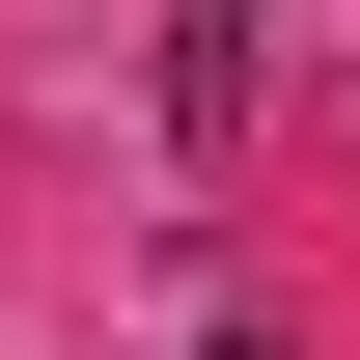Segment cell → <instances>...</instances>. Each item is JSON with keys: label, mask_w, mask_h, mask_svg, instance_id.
<instances>
[{"label": "cell", "mask_w": 360, "mask_h": 360, "mask_svg": "<svg viewBox=\"0 0 360 360\" xmlns=\"http://www.w3.org/2000/svg\"><path fill=\"white\" fill-rule=\"evenodd\" d=\"M250 111H277V0H194V28H167V139L250 167Z\"/></svg>", "instance_id": "1"}, {"label": "cell", "mask_w": 360, "mask_h": 360, "mask_svg": "<svg viewBox=\"0 0 360 360\" xmlns=\"http://www.w3.org/2000/svg\"><path fill=\"white\" fill-rule=\"evenodd\" d=\"M194 360H305V333H277V305H222V333H194Z\"/></svg>", "instance_id": "2"}]
</instances>
